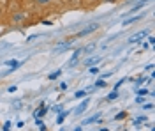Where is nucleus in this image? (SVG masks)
<instances>
[{"label":"nucleus","mask_w":155,"mask_h":131,"mask_svg":"<svg viewBox=\"0 0 155 131\" xmlns=\"http://www.w3.org/2000/svg\"><path fill=\"white\" fill-rule=\"evenodd\" d=\"M35 124L39 126V129H46V124H44V122L41 121V117H39L37 121H35Z\"/></svg>","instance_id":"obj_11"},{"label":"nucleus","mask_w":155,"mask_h":131,"mask_svg":"<svg viewBox=\"0 0 155 131\" xmlns=\"http://www.w3.org/2000/svg\"><path fill=\"white\" fill-rule=\"evenodd\" d=\"M125 115H127L125 112H120V113H118V115H116L115 119H116V121H120V119H124V117H125Z\"/></svg>","instance_id":"obj_17"},{"label":"nucleus","mask_w":155,"mask_h":131,"mask_svg":"<svg viewBox=\"0 0 155 131\" xmlns=\"http://www.w3.org/2000/svg\"><path fill=\"white\" fill-rule=\"evenodd\" d=\"M141 122H146V117H137V119L134 121V124H136V126H139Z\"/></svg>","instance_id":"obj_13"},{"label":"nucleus","mask_w":155,"mask_h":131,"mask_svg":"<svg viewBox=\"0 0 155 131\" xmlns=\"http://www.w3.org/2000/svg\"><path fill=\"white\" fill-rule=\"evenodd\" d=\"M11 129V122H5L4 124V131H9Z\"/></svg>","instance_id":"obj_20"},{"label":"nucleus","mask_w":155,"mask_h":131,"mask_svg":"<svg viewBox=\"0 0 155 131\" xmlns=\"http://www.w3.org/2000/svg\"><path fill=\"white\" fill-rule=\"evenodd\" d=\"M35 2H37V4H41V5H44V4H49L51 0H35Z\"/></svg>","instance_id":"obj_19"},{"label":"nucleus","mask_w":155,"mask_h":131,"mask_svg":"<svg viewBox=\"0 0 155 131\" xmlns=\"http://www.w3.org/2000/svg\"><path fill=\"white\" fill-rule=\"evenodd\" d=\"M106 2H116V0H106Z\"/></svg>","instance_id":"obj_24"},{"label":"nucleus","mask_w":155,"mask_h":131,"mask_svg":"<svg viewBox=\"0 0 155 131\" xmlns=\"http://www.w3.org/2000/svg\"><path fill=\"white\" fill-rule=\"evenodd\" d=\"M65 117H67V112H60V115H58V119H57V124H62V122L65 121Z\"/></svg>","instance_id":"obj_8"},{"label":"nucleus","mask_w":155,"mask_h":131,"mask_svg":"<svg viewBox=\"0 0 155 131\" xmlns=\"http://www.w3.org/2000/svg\"><path fill=\"white\" fill-rule=\"evenodd\" d=\"M101 60H102V59H101L99 55H95V57H90V59H87V60H85V66H87V67H90V66H95V64H99Z\"/></svg>","instance_id":"obj_3"},{"label":"nucleus","mask_w":155,"mask_h":131,"mask_svg":"<svg viewBox=\"0 0 155 131\" xmlns=\"http://www.w3.org/2000/svg\"><path fill=\"white\" fill-rule=\"evenodd\" d=\"M88 105H90V99L87 98V99H85V101H83V103H81V105H79V106L76 108V115H79V113H83V112H85V110L88 108Z\"/></svg>","instance_id":"obj_4"},{"label":"nucleus","mask_w":155,"mask_h":131,"mask_svg":"<svg viewBox=\"0 0 155 131\" xmlns=\"http://www.w3.org/2000/svg\"><path fill=\"white\" fill-rule=\"evenodd\" d=\"M62 110H64V106H62V105H55V106H53V112H57V113H60Z\"/></svg>","instance_id":"obj_14"},{"label":"nucleus","mask_w":155,"mask_h":131,"mask_svg":"<svg viewBox=\"0 0 155 131\" xmlns=\"http://www.w3.org/2000/svg\"><path fill=\"white\" fill-rule=\"evenodd\" d=\"M95 87H106V81H104V80H99V81H95Z\"/></svg>","instance_id":"obj_16"},{"label":"nucleus","mask_w":155,"mask_h":131,"mask_svg":"<svg viewBox=\"0 0 155 131\" xmlns=\"http://www.w3.org/2000/svg\"><path fill=\"white\" fill-rule=\"evenodd\" d=\"M146 94H148V91H146V89H141V91H139V96H146Z\"/></svg>","instance_id":"obj_22"},{"label":"nucleus","mask_w":155,"mask_h":131,"mask_svg":"<svg viewBox=\"0 0 155 131\" xmlns=\"http://www.w3.org/2000/svg\"><path fill=\"white\" fill-rule=\"evenodd\" d=\"M150 2H152V0H137V4L132 5V9L129 11V14H132V12H136V11H139L141 7H145L146 4H150Z\"/></svg>","instance_id":"obj_2"},{"label":"nucleus","mask_w":155,"mask_h":131,"mask_svg":"<svg viewBox=\"0 0 155 131\" xmlns=\"http://www.w3.org/2000/svg\"><path fill=\"white\" fill-rule=\"evenodd\" d=\"M94 48H95V44H90V46H87V48H85V51H87V53H90V51H94Z\"/></svg>","instance_id":"obj_18"},{"label":"nucleus","mask_w":155,"mask_h":131,"mask_svg":"<svg viewBox=\"0 0 155 131\" xmlns=\"http://www.w3.org/2000/svg\"><path fill=\"white\" fill-rule=\"evenodd\" d=\"M145 36H146V32H139V34H136L134 37H130V39H129V43H137L141 37H145Z\"/></svg>","instance_id":"obj_6"},{"label":"nucleus","mask_w":155,"mask_h":131,"mask_svg":"<svg viewBox=\"0 0 155 131\" xmlns=\"http://www.w3.org/2000/svg\"><path fill=\"white\" fill-rule=\"evenodd\" d=\"M141 20V16H136V18H130V20H125L124 21V25H130V23H134V21Z\"/></svg>","instance_id":"obj_10"},{"label":"nucleus","mask_w":155,"mask_h":131,"mask_svg":"<svg viewBox=\"0 0 155 131\" xmlns=\"http://www.w3.org/2000/svg\"><path fill=\"white\" fill-rule=\"evenodd\" d=\"M85 96H87V92H85V91H78L76 94H74V98H76V99H81V98H85Z\"/></svg>","instance_id":"obj_9"},{"label":"nucleus","mask_w":155,"mask_h":131,"mask_svg":"<svg viewBox=\"0 0 155 131\" xmlns=\"http://www.w3.org/2000/svg\"><path fill=\"white\" fill-rule=\"evenodd\" d=\"M132 2H137V0H130V4H132Z\"/></svg>","instance_id":"obj_25"},{"label":"nucleus","mask_w":155,"mask_h":131,"mask_svg":"<svg viewBox=\"0 0 155 131\" xmlns=\"http://www.w3.org/2000/svg\"><path fill=\"white\" fill-rule=\"evenodd\" d=\"M148 43L150 44H155V37H148Z\"/></svg>","instance_id":"obj_23"},{"label":"nucleus","mask_w":155,"mask_h":131,"mask_svg":"<svg viewBox=\"0 0 155 131\" xmlns=\"http://www.w3.org/2000/svg\"><path fill=\"white\" fill-rule=\"evenodd\" d=\"M46 112H48V108H46L44 105H41V108H39V110L35 112V119H39V117H42V115H44Z\"/></svg>","instance_id":"obj_5"},{"label":"nucleus","mask_w":155,"mask_h":131,"mask_svg":"<svg viewBox=\"0 0 155 131\" xmlns=\"http://www.w3.org/2000/svg\"><path fill=\"white\" fill-rule=\"evenodd\" d=\"M97 29H99V25H97V23H94V25H90V27H87V29H83L81 32H78V37H83V36H88V34L95 32Z\"/></svg>","instance_id":"obj_1"},{"label":"nucleus","mask_w":155,"mask_h":131,"mask_svg":"<svg viewBox=\"0 0 155 131\" xmlns=\"http://www.w3.org/2000/svg\"><path fill=\"white\" fill-rule=\"evenodd\" d=\"M58 76H60V71H55V73L49 74V80H55V78H58Z\"/></svg>","instance_id":"obj_15"},{"label":"nucleus","mask_w":155,"mask_h":131,"mask_svg":"<svg viewBox=\"0 0 155 131\" xmlns=\"http://www.w3.org/2000/svg\"><path fill=\"white\" fill-rule=\"evenodd\" d=\"M90 73H92V74H95V73H99V67H92V66H90Z\"/></svg>","instance_id":"obj_21"},{"label":"nucleus","mask_w":155,"mask_h":131,"mask_svg":"<svg viewBox=\"0 0 155 131\" xmlns=\"http://www.w3.org/2000/svg\"><path fill=\"white\" fill-rule=\"evenodd\" d=\"M101 119V113H95V115H92L90 119H87V121L83 122V124H92V122H95V121H99Z\"/></svg>","instance_id":"obj_7"},{"label":"nucleus","mask_w":155,"mask_h":131,"mask_svg":"<svg viewBox=\"0 0 155 131\" xmlns=\"http://www.w3.org/2000/svg\"><path fill=\"white\" fill-rule=\"evenodd\" d=\"M116 98H118V91H116V89H113V92L107 96V99H116Z\"/></svg>","instance_id":"obj_12"}]
</instances>
